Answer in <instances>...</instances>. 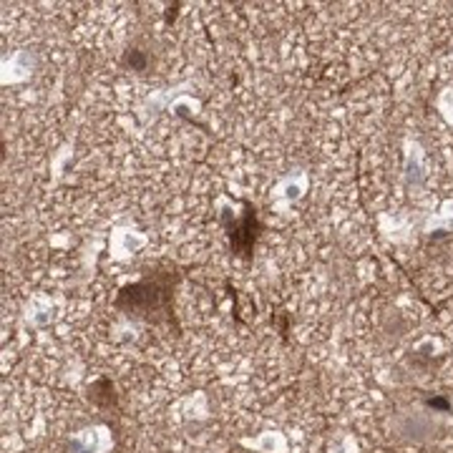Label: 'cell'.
<instances>
[{"mask_svg":"<svg viewBox=\"0 0 453 453\" xmlns=\"http://www.w3.org/2000/svg\"><path fill=\"white\" fill-rule=\"evenodd\" d=\"M181 273L174 267L166 270H154L146 273L142 280L124 285L113 297V308L121 310L124 315L146 320L151 325L172 323V303H174V290Z\"/></svg>","mask_w":453,"mask_h":453,"instance_id":"1","label":"cell"},{"mask_svg":"<svg viewBox=\"0 0 453 453\" xmlns=\"http://www.w3.org/2000/svg\"><path fill=\"white\" fill-rule=\"evenodd\" d=\"M88 401L101 408V411H111L119 403V395H116V388L109 378H98L96 383H91L88 388Z\"/></svg>","mask_w":453,"mask_h":453,"instance_id":"3","label":"cell"},{"mask_svg":"<svg viewBox=\"0 0 453 453\" xmlns=\"http://www.w3.org/2000/svg\"><path fill=\"white\" fill-rule=\"evenodd\" d=\"M226 234H229V247L237 257H252V250L257 242L259 222L257 211L252 204H244L242 217H232V222L225 217Z\"/></svg>","mask_w":453,"mask_h":453,"instance_id":"2","label":"cell"},{"mask_svg":"<svg viewBox=\"0 0 453 453\" xmlns=\"http://www.w3.org/2000/svg\"><path fill=\"white\" fill-rule=\"evenodd\" d=\"M177 11H179V3H174V5H172V8L166 11V23H172V20L177 18Z\"/></svg>","mask_w":453,"mask_h":453,"instance_id":"5","label":"cell"},{"mask_svg":"<svg viewBox=\"0 0 453 453\" xmlns=\"http://www.w3.org/2000/svg\"><path fill=\"white\" fill-rule=\"evenodd\" d=\"M124 65H127V68H131V71H146L149 58H146L144 50L129 49L127 53H124Z\"/></svg>","mask_w":453,"mask_h":453,"instance_id":"4","label":"cell"}]
</instances>
